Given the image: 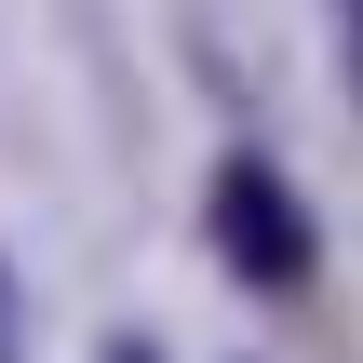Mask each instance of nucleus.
<instances>
[{"label":"nucleus","mask_w":363,"mask_h":363,"mask_svg":"<svg viewBox=\"0 0 363 363\" xmlns=\"http://www.w3.org/2000/svg\"><path fill=\"white\" fill-rule=\"evenodd\" d=\"M202 242H216L229 283H256V296H310V269H323V229H310V202H296V175H283L269 148H229V162L202 175Z\"/></svg>","instance_id":"f257e3e1"},{"label":"nucleus","mask_w":363,"mask_h":363,"mask_svg":"<svg viewBox=\"0 0 363 363\" xmlns=\"http://www.w3.org/2000/svg\"><path fill=\"white\" fill-rule=\"evenodd\" d=\"M337 27H350V94H363V0H337Z\"/></svg>","instance_id":"f03ea898"},{"label":"nucleus","mask_w":363,"mask_h":363,"mask_svg":"<svg viewBox=\"0 0 363 363\" xmlns=\"http://www.w3.org/2000/svg\"><path fill=\"white\" fill-rule=\"evenodd\" d=\"M108 363H162V350H148V337H108Z\"/></svg>","instance_id":"7ed1b4c3"},{"label":"nucleus","mask_w":363,"mask_h":363,"mask_svg":"<svg viewBox=\"0 0 363 363\" xmlns=\"http://www.w3.org/2000/svg\"><path fill=\"white\" fill-rule=\"evenodd\" d=\"M0 363H13V296H0Z\"/></svg>","instance_id":"20e7f679"}]
</instances>
